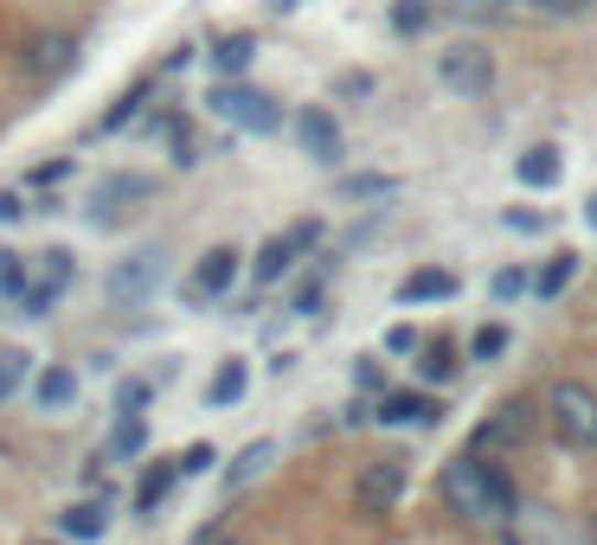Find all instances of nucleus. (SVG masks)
<instances>
[{
	"mask_svg": "<svg viewBox=\"0 0 597 545\" xmlns=\"http://www.w3.org/2000/svg\"><path fill=\"white\" fill-rule=\"evenodd\" d=\"M444 494L469 513V520H514V488H508V475L495 469V462H482V456H456L444 469Z\"/></svg>",
	"mask_w": 597,
	"mask_h": 545,
	"instance_id": "1",
	"label": "nucleus"
},
{
	"mask_svg": "<svg viewBox=\"0 0 597 545\" xmlns=\"http://www.w3.org/2000/svg\"><path fill=\"white\" fill-rule=\"evenodd\" d=\"M161 276H167L161 251H135V257H122V263H116L110 276H104V295H110V308L135 315V308H149V302H154Z\"/></svg>",
	"mask_w": 597,
	"mask_h": 545,
	"instance_id": "2",
	"label": "nucleus"
},
{
	"mask_svg": "<svg viewBox=\"0 0 597 545\" xmlns=\"http://www.w3.org/2000/svg\"><path fill=\"white\" fill-rule=\"evenodd\" d=\"M206 109H213V116H225L231 129H251V135L283 129V109H276V97L245 90V84H225V90H213V97H206Z\"/></svg>",
	"mask_w": 597,
	"mask_h": 545,
	"instance_id": "3",
	"label": "nucleus"
},
{
	"mask_svg": "<svg viewBox=\"0 0 597 545\" xmlns=\"http://www.w3.org/2000/svg\"><path fill=\"white\" fill-rule=\"evenodd\" d=\"M437 77L456 97H488L495 90V52L476 45V39H463V45H449L444 58H437Z\"/></svg>",
	"mask_w": 597,
	"mask_h": 545,
	"instance_id": "4",
	"label": "nucleus"
},
{
	"mask_svg": "<svg viewBox=\"0 0 597 545\" xmlns=\"http://www.w3.org/2000/svg\"><path fill=\"white\" fill-rule=\"evenodd\" d=\"M546 411H553V430H560L565 443H578V449H591L597 443V399L585 392V385L560 379L553 399H546Z\"/></svg>",
	"mask_w": 597,
	"mask_h": 545,
	"instance_id": "5",
	"label": "nucleus"
},
{
	"mask_svg": "<svg viewBox=\"0 0 597 545\" xmlns=\"http://www.w3.org/2000/svg\"><path fill=\"white\" fill-rule=\"evenodd\" d=\"M399 494H405V462H367L360 481H354V508L367 520H386L399 508Z\"/></svg>",
	"mask_w": 597,
	"mask_h": 545,
	"instance_id": "6",
	"label": "nucleus"
},
{
	"mask_svg": "<svg viewBox=\"0 0 597 545\" xmlns=\"http://www.w3.org/2000/svg\"><path fill=\"white\" fill-rule=\"evenodd\" d=\"M72 276H77L72 251H52V257H45V270H39V283H33L26 295H20V308H26V315H45V308H52L58 295L72 290Z\"/></svg>",
	"mask_w": 597,
	"mask_h": 545,
	"instance_id": "7",
	"label": "nucleus"
},
{
	"mask_svg": "<svg viewBox=\"0 0 597 545\" xmlns=\"http://www.w3.org/2000/svg\"><path fill=\"white\" fill-rule=\"evenodd\" d=\"M296 135H302V154H308V161H322V167H335L340 161V122L328 116V109H302Z\"/></svg>",
	"mask_w": 597,
	"mask_h": 545,
	"instance_id": "8",
	"label": "nucleus"
},
{
	"mask_svg": "<svg viewBox=\"0 0 597 545\" xmlns=\"http://www.w3.org/2000/svg\"><path fill=\"white\" fill-rule=\"evenodd\" d=\"M444 417V404L431 399V392H392V399L379 404V424H392V430H405V424H437Z\"/></svg>",
	"mask_w": 597,
	"mask_h": 545,
	"instance_id": "9",
	"label": "nucleus"
},
{
	"mask_svg": "<svg viewBox=\"0 0 597 545\" xmlns=\"http://www.w3.org/2000/svg\"><path fill=\"white\" fill-rule=\"evenodd\" d=\"M231 276H238V251H231V244H213V251L199 257V270H193V295H225Z\"/></svg>",
	"mask_w": 597,
	"mask_h": 545,
	"instance_id": "10",
	"label": "nucleus"
},
{
	"mask_svg": "<svg viewBox=\"0 0 597 545\" xmlns=\"http://www.w3.org/2000/svg\"><path fill=\"white\" fill-rule=\"evenodd\" d=\"M65 539H104L110 533V488H104V501H77V508H65Z\"/></svg>",
	"mask_w": 597,
	"mask_h": 545,
	"instance_id": "11",
	"label": "nucleus"
},
{
	"mask_svg": "<svg viewBox=\"0 0 597 545\" xmlns=\"http://www.w3.org/2000/svg\"><path fill=\"white\" fill-rule=\"evenodd\" d=\"M463 290V283H456V276H449V270H437V263H431V270H411L405 283H399V302H449V295Z\"/></svg>",
	"mask_w": 597,
	"mask_h": 545,
	"instance_id": "12",
	"label": "nucleus"
},
{
	"mask_svg": "<svg viewBox=\"0 0 597 545\" xmlns=\"http://www.w3.org/2000/svg\"><path fill=\"white\" fill-rule=\"evenodd\" d=\"M174 481H181V462H149L142 481H135V513H154L167 494H174Z\"/></svg>",
	"mask_w": 597,
	"mask_h": 545,
	"instance_id": "13",
	"label": "nucleus"
},
{
	"mask_svg": "<svg viewBox=\"0 0 597 545\" xmlns=\"http://www.w3.org/2000/svg\"><path fill=\"white\" fill-rule=\"evenodd\" d=\"M560 167H565L560 148L540 142V148H527L521 161H514V181H521V186H553V181H560Z\"/></svg>",
	"mask_w": 597,
	"mask_h": 545,
	"instance_id": "14",
	"label": "nucleus"
},
{
	"mask_svg": "<svg viewBox=\"0 0 597 545\" xmlns=\"http://www.w3.org/2000/svg\"><path fill=\"white\" fill-rule=\"evenodd\" d=\"M33 392H39L45 411H72V404H77V372H72V366H45Z\"/></svg>",
	"mask_w": 597,
	"mask_h": 545,
	"instance_id": "15",
	"label": "nucleus"
},
{
	"mask_svg": "<svg viewBox=\"0 0 597 545\" xmlns=\"http://www.w3.org/2000/svg\"><path fill=\"white\" fill-rule=\"evenodd\" d=\"M149 193V181L142 174H110V181L97 186V199H90V212L104 218V212H122V199H142Z\"/></svg>",
	"mask_w": 597,
	"mask_h": 545,
	"instance_id": "16",
	"label": "nucleus"
},
{
	"mask_svg": "<svg viewBox=\"0 0 597 545\" xmlns=\"http://www.w3.org/2000/svg\"><path fill=\"white\" fill-rule=\"evenodd\" d=\"M33 77H45V72H72V39L65 33H52V39H33Z\"/></svg>",
	"mask_w": 597,
	"mask_h": 545,
	"instance_id": "17",
	"label": "nucleus"
},
{
	"mask_svg": "<svg viewBox=\"0 0 597 545\" xmlns=\"http://www.w3.org/2000/svg\"><path fill=\"white\" fill-rule=\"evenodd\" d=\"M290 263H296V244H290V231H283V238H270V244L258 251V290H263V283H276Z\"/></svg>",
	"mask_w": 597,
	"mask_h": 545,
	"instance_id": "18",
	"label": "nucleus"
},
{
	"mask_svg": "<svg viewBox=\"0 0 597 545\" xmlns=\"http://www.w3.org/2000/svg\"><path fill=\"white\" fill-rule=\"evenodd\" d=\"M245 385H251L245 360H225L219 372H213V392H206V399H213V404H238V399H245Z\"/></svg>",
	"mask_w": 597,
	"mask_h": 545,
	"instance_id": "19",
	"label": "nucleus"
},
{
	"mask_svg": "<svg viewBox=\"0 0 597 545\" xmlns=\"http://www.w3.org/2000/svg\"><path fill=\"white\" fill-rule=\"evenodd\" d=\"M527 436V404H501V417L482 424V443H521Z\"/></svg>",
	"mask_w": 597,
	"mask_h": 545,
	"instance_id": "20",
	"label": "nucleus"
},
{
	"mask_svg": "<svg viewBox=\"0 0 597 545\" xmlns=\"http://www.w3.org/2000/svg\"><path fill=\"white\" fill-rule=\"evenodd\" d=\"M251 52H258V39H251V33H225L219 45H213V65H219V72H245Z\"/></svg>",
	"mask_w": 597,
	"mask_h": 545,
	"instance_id": "21",
	"label": "nucleus"
},
{
	"mask_svg": "<svg viewBox=\"0 0 597 545\" xmlns=\"http://www.w3.org/2000/svg\"><path fill=\"white\" fill-rule=\"evenodd\" d=\"M263 462H270V443H245V449H238V462H231V475H225V488L238 494V488H245V481L263 469Z\"/></svg>",
	"mask_w": 597,
	"mask_h": 545,
	"instance_id": "22",
	"label": "nucleus"
},
{
	"mask_svg": "<svg viewBox=\"0 0 597 545\" xmlns=\"http://www.w3.org/2000/svg\"><path fill=\"white\" fill-rule=\"evenodd\" d=\"M572 276H578V257L565 251V257H553V263L540 270V283H533V290H540L546 302H553V295H565V283H572Z\"/></svg>",
	"mask_w": 597,
	"mask_h": 545,
	"instance_id": "23",
	"label": "nucleus"
},
{
	"mask_svg": "<svg viewBox=\"0 0 597 545\" xmlns=\"http://www.w3.org/2000/svg\"><path fill=\"white\" fill-rule=\"evenodd\" d=\"M142 411H122V424H116V436H110V456H135L142 449Z\"/></svg>",
	"mask_w": 597,
	"mask_h": 545,
	"instance_id": "24",
	"label": "nucleus"
},
{
	"mask_svg": "<svg viewBox=\"0 0 597 545\" xmlns=\"http://www.w3.org/2000/svg\"><path fill=\"white\" fill-rule=\"evenodd\" d=\"M449 372H456V347H449V340H431V347H424V379L444 385Z\"/></svg>",
	"mask_w": 597,
	"mask_h": 545,
	"instance_id": "25",
	"label": "nucleus"
},
{
	"mask_svg": "<svg viewBox=\"0 0 597 545\" xmlns=\"http://www.w3.org/2000/svg\"><path fill=\"white\" fill-rule=\"evenodd\" d=\"M20 385H26V353H20V347H7V353H0V404L13 399Z\"/></svg>",
	"mask_w": 597,
	"mask_h": 545,
	"instance_id": "26",
	"label": "nucleus"
},
{
	"mask_svg": "<svg viewBox=\"0 0 597 545\" xmlns=\"http://www.w3.org/2000/svg\"><path fill=\"white\" fill-rule=\"evenodd\" d=\"M26 290H33V283H26V263H20V251H0V295H13V302H20Z\"/></svg>",
	"mask_w": 597,
	"mask_h": 545,
	"instance_id": "27",
	"label": "nucleus"
},
{
	"mask_svg": "<svg viewBox=\"0 0 597 545\" xmlns=\"http://www.w3.org/2000/svg\"><path fill=\"white\" fill-rule=\"evenodd\" d=\"M456 20H514V0H456Z\"/></svg>",
	"mask_w": 597,
	"mask_h": 545,
	"instance_id": "28",
	"label": "nucleus"
},
{
	"mask_svg": "<svg viewBox=\"0 0 597 545\" xmlns=\"http://www.w3.org/2000/svg\"><path fill=\"white\" fill-rule=\"evenodd\" d=\"M424 26H431V7H424V0H399V7H392V33H424Z\"/></svg>",
	"mask_w": 597,
	"mask_h": 545,
	"instance_id": "29",
	"label": "nucleus"
},
{
	"mask_svg": "<svg viewBox=\"0 0 597 545\" xmlns=\"http://www.w3.org/2000/svg\"><path fill=\"white\" fill-rule=\"evenodd\" d=\"M347 199H386V193H399V181H386V174H360V181H340Z\"/></svg>",
	"mask_w": 597,
	"mask_h": 545,
	"instance_id": "30",
	"label": "nucleus"
},
{
	"mask_svg": "<svg viewBox=\"0 0 597 545\" xmlns=\"http://www.w3.org/2000/svg\"><path fill=\"white\" fill-rule=\"evenodd\" d=\"M149 103V84H135V90H122V103L110 109V116H104V129H122V122H129V116H135V109Z\"/></svg>",
	"mask_w": 597,
	"mask_h": 545,
	"instance_id": "31",
	"label": "nucleus"
},
{
	"mask_svg": "<svg viewBox=\"0 0 597 545\" xmlns=\"http://www.w3.org/2000/svg\"><path fill=\"white\" fill-rule=\"evenodd\" d=\"M597 0H533V13H546V20H578V13H591Z\"/></svg>",
	"mask_w": 597,
	"mask_h": 545,
	"instance_id": "32",
	"label": "nucleus"
},
{
	"mask_svg": "<svg viewBox=\"0 0 597 545\" xmlns=\"http://www.w3.org/2000/svg\"><path fill=\"white\" fill-rule=\"evenodd\" d=\"M501 347H508V327H482V334L469 340V353H476V360H495Z\"/></svg>",
	"mask_w": 597,
	"mask_h": 545,
	"instance_id": "33",
	"label": "nucleus"
},
{
	"mask_svg": "<svg viewBox=\"0 0 597 545\" xmlns=\"http://www.w3.org/2000/svg\"><path fill=\"white\" fill-rule=\"evenodd\" d=\"M521 290H527L521 270H495V283H488V295H495V302H514Z\"/></svg>",
	"mask_w": 597,
	"mask_h": 545,
	"instance_id": "34",
	"label": "nucleus"
},
{
	"mask_svg": "<svg viewBox=\"0 0 597 545\" xmlns=\"http://www.w3.org/2000/svg\"><path fill=\"white\" fill-rule=\"evenodd\" d=\"M213 462H219V456H213V443H193L187 456H181V475H206Z\"/></svg>",
	"mask_w": 597,
	"mask_h": 545,
	"instance_id": "35",
	"label": "nucleus"
},
{
	"mask_svg": "<svg viewBox=\"0 0 597 545\" xmlns=\"http://www.w3.org/2000/svg\"><path fill=\"white\" fill-rule=\"evenodd\" d=\"M33 181H39V186H58V181H72V161H45V167H33Z\"/></svg>",
	"mask_w": 597,
	"mask_h": 545,
	"instance_id": "36",
	"label": "nucleus"
},
{
	"mask_svg": "<svg viewBox=\"0 0 597 545\" xmlns=\"http://www.w3.org/2000/svg\"><path fill=\"white\" fill-rule=\"evenodd\" d=\"M315 238H322V225H315V218H302V225H290V244H296V251H308Z\"/></svg>",
	"mask_w": 597,
	"mask_h": 545,
	"instance_id": "37",
	"label": "nucleus"
},
{
	"mask_svg": "<svg viewBox=\"0 0 597 545\" xmlns=\"http://www.w3.org/2000/svg\"><path fill=\"white\" fill-rule=\"evenodd\" d=\"M149 392H154V385H142V379H129V385H122V411H142V404H149Z\"/></svg>",
	"mask_w": 597,
	"mask_h": 545,
	"instance_id": "38",
	"label": "nucleus"
},
{
	"mask_svg": "<svg viewBox=\"0 0 597 545\" xmlns=\"http://www.w3.org/2000/svg\"><path fill=\"white\" fill-rule=\"evenodd\" d=\"M411 347H417V334H411V327H392V334H386V353H411Z\"/></svg>",
	"mask_w": 597,
	"mask_h": 545,
	"instance_id": "39",
	"label": "nucleus"
},
{
	"mask_svg": "<svg viewBox=\"0 0 597 545\" xmlns=\"http://www.w3.org/2000/svg\"><path fill=\"white\" fill-rule=\"evenodd\" d=\"M367 90H373V77H367V72H360V77H354V72L340 77V97H367Z\"/></svg>",
	"mask_w": 597,
	"mask_h": 545,
	"instance_id": "40",
	"label": "nucleus"
},
{
	"mask_svg": "<svg viewBox=\"0 0 597 545\" xmlns=\"http://www.w3.org/2000/svg\"><path fill=\"white\" fill-rule=\"evenodd\" d=\"M508 225H514V231H540L546 218H540V212H508Z\"/></svg>",
	"mask_w": 597,
	"mask_h": 545,
	"instance_id": "41",
	"label": "nucleus"
},
{
	"mask_svg": "<svg viewBox=\"0 0 597 545\" xmlns=\"http://www.w3.org/2000/svg\"><path fill=\"white\" fill-rule=\"evenodd\" d=\"M26 212V206H20V199H13V193H0V225H13V218Z\"/></svg>",
	"mask_w": 597,
	"mask_h": 545,
	"instance_id": "42",
	"label": "nucleus"
},
{
	"mask_svg": "<svg viewBox=\"0 0 597 545\" xmlns=\"http://www.w3.org/2000/svg\"><path fill=\"white\" fill-rule=\"evenodd\" d=\"M199 545H245V539H219V533H206V539H199Z\"/></svg>",
	"mask_w": 597,
	"mask_h": 545,
	"instance_id": "43",
	"label": "nucleus"
},
{
	"mask_svg": "<svg viewBox=\"0 0 597 545\" xmlns=\"http://www.w3.org/2000/svg\"><path fill=\"white\" fill-rule=\"evenodd\" d=\"M585 212H591V225H597V199H591V206H585Z\"/></svg>",
	"mask_w": 597,
	"mask_h": 545,
	"instance_id": "44",
	"label": "nucleus"
}]
</instances>
